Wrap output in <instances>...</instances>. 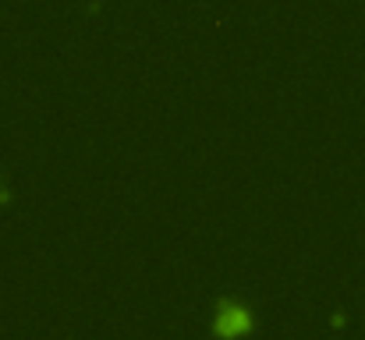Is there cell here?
I'll list each match as a JSON object with an SVG mask.
<instances>
[{"label": "cell", "mask_w": 365, "mask_h": 340, "mask_svg": "<svg viewBox=\"0 0 365 340\" xmlns=\"http://www.w3.org/2000/svg\"><path fill=\"white\" fill-rule=\"evenodd\" d=\"M252 326H255V319H252L248 305H242V302L224 298L213 312V337L220 340H238L245 334H252Z\"/></svg>", "instance_id": "1"}, {"label": "cell", "mask_w": 365, "mask_h": 340, "mask_svg": "<svg viewBox=\"0 0 365 340\" xmlns=\"http://www.w3.org/2000/svg\"><path fill=\"white\" fill-rule=\"evenodd\" d=\"M0 199H4V195H0Z\"/></svg>", "instance_id": "2"}]
</instances>
